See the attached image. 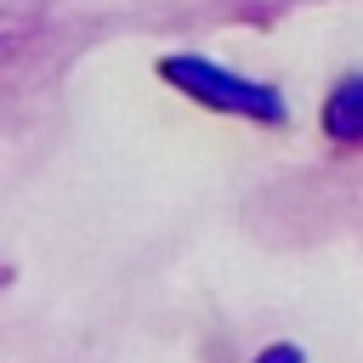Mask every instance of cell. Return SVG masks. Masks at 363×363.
<instances>
[{"label":"cell","mask_w":363,"mask_h":363,"mask_svg":"<svg viewBox=\"0 0 363 363\" xmlns=\"http://www.w3.org/2000/svg\"><path fill=\"white\" fill-rule=\"evenodd\" d=\"M255 363H301V352H295V346H272V352H261Z\"/></svg>","instance_id":"obj_3"},{"label":"cell","mask_w":363,"mask_h":363,"mask_svg":"<svg viewBox=\"0 0 363 363\" xmlns=\"http://www.w3.org/2000/svg\"><path fill=\"white\" fill-rule=\"evenodd\" d=\"M164 79H176L182 91H193V96H204L210 108H233V113H250V119H284V102H278V91H267V85H255V79H238V74H227V68H216V62H204V57H164Z\"/></svg>","instance_id":"obj_1"},{"label":"cell","mask_w":363,"mask_h":363,"mask_svg":"<svg viewBox=\"0 0 363 363\" xmlns=\"http://www.w3.org/2000/svg\"><path fill=\"white\" fill-rule=\"evenodd\" d=\"M323 125H329V136H340V142H363V74H352V79L329 96Z\"/></svg>","instance_id":"obj_2"}]
</instances>
